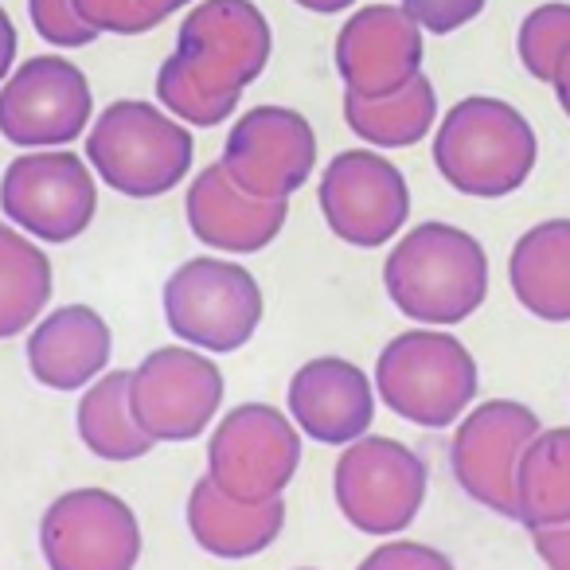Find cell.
Listing matches in <instances>:
<instances>
[{"mask_svg":"<svg viewBox=\"0 0 570 570\" xmlns=\"http://www.w3.org/2000/svg\"><path fill=\"white\" fill-rule=\"evenodd\" d=\"M274 36L250 0H199L157 71V98L176 121L212 129L235 114L243 90L266 71Z\"/></svg>","mask_w":570,"mask_h":570,"instance_id":"obj_1","label":"cell"},{"mask_svg":"<svg viewBox=\"0 0 570 570\" xmlns=\"http://www.w3.org/2000/svg\"><path fill=\"white\" fill-rule=\"evenodd\" d=\"M383 289L414 325H461L489 297V254L481 238L453 223H419L391 246L383 262Z\"/></svg>","mask_w":570,"mask_h":570,"instance_id":"obj_2","label":"cell"},{"mask_svg":"<svg viewBox=\"0 0 570 570\" xmlns=\"http://www.w3.org/2000/svg\"><path fill=\"white\" fill-rule=\"evenodd\" d=\"M539 160L531 121L504 98L473 95L450 106L434 134V165L453 191L504 199L528 184Z\"/></svg>","mask_w":570,"mask_h":570,"instance_id":"obj_3","label":"cell"},{"mask_svg":"<svg viewBox=\"0 0 570 570\" xmlns=\"http://www.w3.org/2000/svg\"><path fill=\"white\" fill-rule=\"evenodd\" d=\"M375 395L395 419L445 430L473 406L481 372L465 344L445 328H406L375 360Z\"/></svg>","mask_w":570,"mask_h":570,"instance_id":"obj_4","label":"cell"},{"mask_svg":"<svg viewBox=\"0 0 570 570\" xmlns=\"http://www.w3.org/2000/svg\"><path fill=\"white\" fill-rule=\"evenodd\" d=\"M196 141L184 121L137 98L110 102L87 134V160L106 188L129 199H157L191 173Z\"/></svg>","mask_w":570,"mask_h":570,"instance_id":"obj_5","label":"cell"},{"mask_svg":"<svg viewBox=\"0 0 570 570\" xmlns=\"http://www.w3.org/2000/svg\"><path fill=\"white\" fill-rule=\"evenodd\" d=\"M165 321L188 348L227 356L250 344L262 325V285L238 262L191 258L176 266L165 282Z\"/></svg>","mask_w":570,"mask_h":570,"instance_id":"obj_6","label":"cell"},{"mask_svg":"<svg viewBox=\"0 0 570 570\" xmlns=\"http://www.w3.org/2000/svg\"><path fill=\"white\" fill-rule=\"evenodd\" d=\"M426 461L399 438L364 434L344 445L333 469V497L341 515L364 535H399L422 512Z\"/></svg>","mask_w":570,"mask_h":570,"instance_id":"obj_7","label":"cell"},{"mask_svg":"<svg viewBox=\"0 0 570 570\" xmlns=\"http://www.w3.org/2000/svg\"><path fill=\"white\" fill-rule=\"evenodd\" d=\"M0 212L36 243H75L98 215L95 168L71 149L20 153L0 176Z\"/></svg>","mask_w":570,"mask_h":570,"instance_id":"obj_8","label":"cell"},{"mask_svg":"<svg viewBox=\"0 0 570 570\" xmlns=\"http://www.w3.org/2000/svg\"><path fill=\"white\" fill-rule=\"evenodd\" d=\"M302 469V430L269 403H243L219 419L207 442V476L227 497L262 504L285 497Z\"/></svg>","mask_w":570,"mask_h":570,"instance_id":"obj_9","label":"cell"},{"mask_svg":"<svg viewBox=\"0 0 570 570\" xmlns=\"http://www.w3.org/2000/svg\"><path fill=\"white\" fill-rule=\"evenodd\" d=\"M543 430L539 414L515 399H489L458 419L450 469L469 500L492 515L515 520V473L531 438Z\"/></svg>","mask_w":570,"mask_h":570,"instance_id":"obj_10","label":"cell"},{"mask_svg":"<svg viewBox=\"0 0 570 570\" xmlns=\"http://www.w3.org/2000/svg\"><path fill=\"white\" fill-rule=\"evenodd\" d=\"M223 391L227 383L212 356L188 344H165L134 367L129 403L153 442H191L219 419Z\"/></svg>","mask_w":570,"mask_h":570,"instance_id":"obj_11","label":"cell"},{"mask_svg":"<svg viewBox=\"0 0 570 570\" xmlns=\"http://www.w3.org/2000/svg\"><path fill=\"white\" fill-rule=\"evenodd\" d=\"M321 215L341 243L375 250L411 219L406 176L375 149H344L328 160L317 184Z\"/></svg>","mask_w":570,"mask_h":570,"instance_id":"obj_12","label":"cell"},{"mask_svg":"<svg viewBox=\"0 0 570 570\" xmlns=\"http://www.w3.org/2000/svg\"><path fill=\"white\" fill-rule=\"evenodd\" d=\"M95 98L71 59L36 56L0 82V137L20 149H63L87 134Z\"/></svg>","mask_w":570,"mask_h":570,"instance_id":"obj_13","label":"cell"},{"mask_svg":"<svg viewBox=\"0 0 570 570\" xmlns=\"http://www.w3.org/2000/svg\"><path fill=\"white\" fill-rule=\"evenodd\" d=\"M48 570H134L141 559L137 512L110 489H71L40 520Z\"/></svg>","mask_w":570,"mask_h":570,"instance_id":"obj_14","label":"cell"},{"mask_svg":"<svg viewBox=\"0 0 570 570\" xmlns=\"http://www.w3.org/2000/svg\"><path fill=\"white\" fill-rule=\"evenodd\" d=\"M223 168L246 196L289 199L317 168V134L289 106H254L230 126Z\"/></svg>","mask_w":570,"mask_h":570,"instance_id":"obj_15","label":"cell"},{"mask_svg":"<svg viewBox=\"0 0 570 570\" xmlns=\"http://www.w3.org/2000/svg\"><path fill=\"white\" fill-rule=\"evenodd\" d=\"M336 71L356 98H387L422 71V28L403 4H367L336 36Z\"/></svg>","mask_w":570,"mask_h":570,"instance_id":"obj_16","label":"cell"},{"mask_svg":"<svg viewBox=\"0 0 570 570\" xmlns=\"http://www.w3.org/2000/svg\"><path fill=\"white\" fill-rule=\"evenodd\" d=\"M289 419L321 445H348L367 434L375 419V383L344 356H317L289 380Z\"/></svg>","mask_w":570,"mask_h":570,"instance_id":"obj_17","label":"cell"},{"mask_svg":"<svg viewBox=\"0 0 570 570\" xmlns=\"http://www.w3.org/2000/svg\"><path fill=\"white\" fill-rule=\"evenodd\" d=\"M191 235L223 254H258L285 230L289 199L246 196L227 176L223 160L199 168L184 199Z\"/></svg>","mask_w":570,"mask_h":570,"instance_id":"obj_18","label":"cell"},{"mask_svg":"<svg viewBox=\"0 0 570 570\" xmlns=\"http://www.w3.org/2000/svg\"><path fill=\"white\" fill-rule=\"evenodd\" d=\"M28 372L48 391H82L106 372L114 333L90 305H59L28 333Z\"/></svg>","mask_w":570,"mask_h":570,"instance_id":"obj_19","label":"cell"},{"mask_svg":"<svg viewBox=\"0 0 570 570\" xmlns=\"http://www.w3.org/2000/svg\"><path fill=\"white\" fill-rule=\"evenodd\" d=\"M184 520H188L191 539L215 559H254L282 535L285 500L277 497L246 504V500L227 497L212 476H199L191 484Z\"/></svg>","mask_w":570,"mask_h":570,"instance_id":"obj_20","label":"cell"},{"mask_svg":"<svg viewBox=\"0 0 570 570\" xmlns=\"http://www.w3.org/2000/svg\"><path fill=\"white\" fill-rule=\"evenodd\" d=\"M508 285L531 317L570 325V219H543L515 238Z\"/></svg>","mask_w":570,"mask_h":570,"instance_id":"obj_21","label":"cell"},{"mask_svg":"<svg viewBox=\"0 0 570 570\" xmlns=\"http://www.w3.org/2000/svg\"><path fill=\"white\" fill-rule=\"evenodd\" d=\"M129 387H134V372H102L90 387H82L75 426L82 445L102 461H141L157 445L134 419Z\"/></svg>","mask_w":570,"mask_h":570,"instance_id":"obj_22","label":"cell"},{"mask_svg":"<svg viewBox=\"0 0 570 570\" xmlns=\"http://www.w3.org/2000/svg\"><path fill=\"white\" fill-rule=\"evenodd\" d=\"M515 520L528 531L570 523V426L539 430L515 473Z\"/></svg>","mask_w":570,"mask_h":570,"instance_id":"obj_23","label":"cell"},{"mask_svg":"<svg viewBox=\"0 0 570 570\" xmlns=\"http://www.w3.org/2000/svg\"><path fill=\"white\" fill-rule=\"evenodd\" d=\"M344 121L372 149H411L438 121L434 82L419 71L403 90L387 98H356L344 90Z\"/></svg>","mask_w":570,"mask_h":570,"instance_id":"obj_24","label":"cell"},{"mask_svg":"<svg viewBox=\"0 0 570 570\" xmlns=\"http://www.w3.org/2000/svg\"><path fill=\"white\" fill-rule=\"evenodd\" d=\"M51 258L36 238L0 223V341L20 336L43 317L51 302Z\"/></svg>","mask_w":570,"mask_h":570,"instance_id":"obj_25","label":"cell"},{"mask_svg":"<svg viewBox=\"0 0 570 570\" xmlns=\"http://www.w3.org/2000/svg\"><path fill=\"white\" fill-rule=\"evenodd\" d=\"M515 48H520V63L531 79L551 82L562 51L570 48V4H539L535 12H528L520 36H515Z\"/></svg>","mask_w":570,"mask_h":570,"instance_id":"obj_26","label":"cell"},{"mask_svg":"<svg viewBox=\"0 0 570 570\" xmlns=\"http://www.w3.org/2000/svg\"><path fill=\"white\" fill-rule=\"evenodd\" d=\"M28 17L36 32L56 48H87L98 40V32L75 12V0H28Z\"/></svg>","mask_w":570,"mask_h":570,"instance_id":"obj_27","label":"cell"},{"mask_svg":"<svg viewBox=\"0 0 570 570\" xmlns=\"http://www.w3.org/2000/svg\"><path fill=\"white\" fill-rule=\"evenodd\" d=\"M75 12L87 20L95 32H114V36H141L149 28H157V20L149 17L141 0H75Z\"/></svg>","mask_w":570,"mask_h":570,"instance_id":"obj_28","label":"cell"},{"mask_svg":"<svg viewBox=\"0 0 570 570\" xmlns=\"http://www.w3.org/2000/svg\"><path fill=\"white\" fill-rule=\"evenodd\" d=\"M356 570H458L445 551L430 543H414V539H391L367 551Z\"/></svg>","mask_w":570,"mask_h":570,"instance_id":"obj_29","label":"cell"},{"mask_svg":"<svg viewBox=\"0 0 570 570\" xmlns=\"http://www.w3.org/2000/svg\"><path fill=\"white\" fill-rule=\"evenodd\" d=\"M403 12L434 36H450L484 12V0H403Z\"/></svg>","mask_w":570,"mask_h":570,"instance_id":"obj_30","label":"cell"},{"mask_svg":"<svg viewBox=\"0 0 570 570\" xmlns=\"http://www.w3.org/2000/svg\"><path fill=\"white\" fill-rule=\"evenodd\" d=\"M531 543L547 570H570V523L531 531Z\"/></svg>","mask_w":570,"mask_h":570,"instance_id":"obj_31","label":"cell"},{"mask_svg":"<svg viewBox=\"0 0 570 570\" xmlns=\"http://www.w3.org/2000/svg\"><path fill=\"white\" fill-rule=\"evenodd\" d=\"M17 28H12V20H9V12L0 9V82L9 79V71H12V63H17Z\"/></svg>","mask_w":570,"mask_h":570,"instance_id":"obj_32","label":"cell"},{"mask_svg":"<svg viewBox=\"0 0 570 570\" xmlns=\"http://www.w3.org/2000/svg\"><path fill=\"white\" fill-rule=\"evenodd\" d=\"M551 87H554V98H559L562 114H567V118H570V48L562 51L559 67H554V75H551Z\"/></svg>","mask_w":570,"mask_h":570,"instance_id":"obj_33","label":"cell"},{"mask_svg":"<svg viewBox=\"0 0 570 570\" xmlns=\"http://www.w3.org/2000/svg\"><path fill=\"white\" fill-rule=\"evenodd\" d=\"M141 4H145V9H149V17L160 24V20H168V17H173V12H180L184 4H191V0H141Z\"/></svg>","mask_w":570,"mask_h":570,"instance_id":"obj_34","label":"cell"},{"mask_svg":"<svg viewBox=\"0 0 570 570\" xmlns=\"http://www.w3.org/2000/svg\"><path fill=\"white\" fill-rule=\"evenodd\" d=\"M297 4L309 12H321V17H333V12H344L348 4H356V0H297Z\"/></svg>","mask_w":570,"mask_h":570,"instance_id":"obj_35","label":"cell"},{"mask_svg":"<svg viewBox=\"0 0 570 570\" xmlns=\"http://www.w3.org/2000/svg\"><path fill=\"white\" fill-rule=\"evenodd\" d=\"M302 570H309V567H302Z\"/></svg>","mask_w":570,"mask_h":570,"instance_id":"obj_36","label":"cell"}]
</instances>
